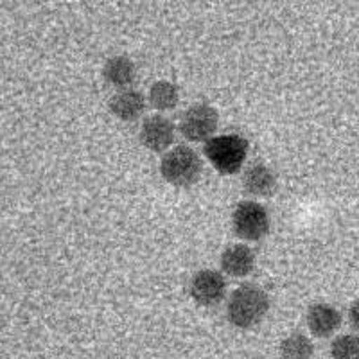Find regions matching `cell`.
Masks as SVG:
<instances>
[{
	"label": "cell",
	"instance_id": "9",
	"mask_svg": "<svg viewBox=\"0 0 359 359\" xmlns=\"http://www.w3.org/2000/svg\"><path fill=\"white\" fill-rule=\"evenodd\" d=\"M255 252L245 243H236L223 250L219 257V266L223 273L233 278H245L255 269Z\"/></svg>",
	"mask_w": 359,
	"mask_h": 359
},
{
	"label": "cell",
	"instance_id": "7",
	"mask_svg": "<svg viewBox=\"0 0 359 359\" xmlns=\"http://www.w3.org/2000/svg\"><path fill=\"white\" fill-rule=\"evenodd\" d=\"M176 139V128L171 118L165 115H149L142 121L139 131V140L151 153L169 151Z\"/></svg>",
	"mask_w": 359,
	"mask_h": 359
},
{
	"label": "cell",
	"instance_id": "10",
	"mask_svg": "<svg viewBox=\"0 0 359 359\" xmlns=\"http://www.w3.org/2000/svg\"><path fill=\"white\" fill-rule=\"evenodd\" d=\"M243 189L250 196L268 198L277 189V175L268 163L253 162L245 169L243 175Z\"/></svg>",
	"mask_w": 359,
	"mask_h": 359
},
{
	"label": "cell",
	"instance_id": "14",
	"mask_svg": "<svg viewBox=\"0 0 359 359\" xmlns=\"http://www.w3.org/2000/svg\"><path fill=\"white\" fill-rule=\"evenodd\" d=\"M280 359H313L314 343L309 336L302 332H293L286 336L278 345Z\"/></svg>",
	"mask_w": 359,
	"mask_h": 359
},
{
	"label": "cell",
	"instance_id": "5",
	"mask_svg": "<svg viewBox=\"0 0 359 359\" xmlns=\"http://www.w3.org/2000/svg\"><path fill=\"white\" fill-rule=\"evenodd\" d=\"M219 124V114L207 102H194L182 114L178 130L189 142H207L214 137Z\"/></svg>",
	"mask_w": 359,
	"mask_h": 359
},
{
	"label": "cell",
	"instance_id": "1",
	"mask_svg": "<svg viewBox=\"0 0 359 359\" xmlns=\"http://www.w3.org/2000/svg\"><path fill=\"white\" fill-rule=\"evenodd\" d=\"M268 311L269 294L257 284H243L230 293L226 302V318L236 329L243 331L261 325Z\"/></svg>",
	"mask_w": 359,
	"mask_h": 359
},
{
	"label": "cell",
	"instance_id": "12",
	"mask_svg": "<svg viewBox=\"0 0 359 359\" xmlns=\"http://www.w3.org/2000/svg\"><path fill=\"white\" fill-rule=\"evenodd\" d=\"M102 78L114 88H131L137 78V67L128 56H111L102 67Z\"/></svg>",
	"mask_w": 359,
	"mask_h": 359
},
{
	"label": "cell",
	"instance_id": "15",
	"mask_svg": "<svg viewBox=\"0 0 359 359\" xmlns=\"http://www.w3.org/2000/svg\"><path fill=\"white\" fill-rule=\"evenodd\" d=\"M331 359H359V332L336 336L329 347Z\"/></svg>",
	"mask_w": 359,
	"mask_h": 359
},
{
	"label": "cell",
	"instance_id": "2",
	"mask_svg": "<svg viewBox=\"0 0 359 359\" xmlns=\"http://www.w3.org/2000/svg\"><path fill=\"white\" fill-rule=\"evenodd\" d=\"M203 155L219 175L241 172L248 156V140L237 133L216 135L203 144Z\"/></svg>",
	"mask_w": 359,
	"mask_h": 359
},
{
	"label": "cell",
	"instance_id": "11",
	"mask_svg": "<svg viewBox=\"0 0 359 359\" xmlns=\"http://www.w3.org/2000/svg\"><path fill=\"white\" fill-rule=\"evenodd\" d=\"M146 104V97L140 94L139 90L124 88L118 90L115 95H111L110 102H108V108H110V114L114 117H117L118 121L131 123V121H137L144 114Z\"/></svg>",
	"mask_w": 359,
	"mask_h": 359
},
{
	"label": "cell",
	"instance_id": "3",
	"mask_svg": "<svg viewBox=\"0 0 359 359\" xmlns=\"http://www.w3.org/2000/svg\"><path fill=\"white\" fill-rule=\"evenodd\" d=\"M203 172V162L198 151L189 146H176L163 153L160 175L169 185L185 189L194 185Z\"/></svg>",
	"mask_w": 359,
	"mask_h": 359
},
{
	"label": "cell",
	"instance_id": "16",
	"mask_svg": "<svg viewBox=\"0 0 359 359\" xmlns=\"http://www.w3.org/2000/svg\"><path fill=\"white\" fill-rule=\"evenodd\" d=\"M347 318H348V323H351L352 329H354L355 332H359V298H355L354 302L348 306Z\"/></svg>",
	"mask_w": 359,
	"mask_h": 359
},
{
	"label": "cell",
	"instance_id": "13",
	"mask_svg": "<svg viewBox=\"0 0 359 359\" xmlns=\"http://www.w3.org/2000/svg\"><path fill=\"white\" fill-rule=\"evenodd\" d=\"M147 102L155 108L156 111L175 110L180 102V90L172 81H156L153 83L149 92H147Z\"/></svg>",
	"mask_w": 359,
	"mask_h": 359
},
{
	"label": "cell",
	"instance_id": "6",
	"mask_svg": "<svg viewBox=\"0 0 359 359\" xmlns=\"http://www.w3.org/2000/svg\"><path fill=\"white\" fill-rule=\"evenodd\" d=\"M189 297L200 307H216L226 297V280L216 269H200L189 280Z\"/></svg>",
	"mask_w": 359,
	"mask_h": 359
},
{
	"label": "cell",
	"instance_id": "4",
	"mask_svg": "<svg viewBox=\"0 0 359 359\" xmlns=\"http://www.w3.org/2000/svg\"><path fill=\"white\" fill-rule=\"evenodd\" d=\"M232 230L243 241H261L268 236L271 221L266 207L259 201H239L230 217Z\"/></svg>",
	"mask_w": 359,
	"mask_h": 359
},
{
	"label": "cell",
	"instance_id": "8",
	"mask_svg": "<svg viewBox=\"0 0 359 359\" xmlns=\"http://www.w3.org/2000/svg\"><path fill=\"white\" fill-rule=\"evenodd\" d=\"M306 323L314 338L325 339L334 336L343 325V314L332 304L318 302L309 306L306 313Z\"/></svg>",
	"mask_w": 359,
	"mask_h": 359
}]
</instances>
